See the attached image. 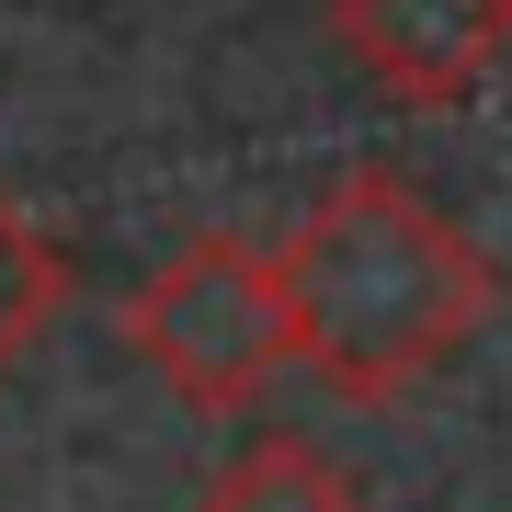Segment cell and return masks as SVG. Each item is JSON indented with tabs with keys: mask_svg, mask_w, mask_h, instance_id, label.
Masks as SVG:
<instances>
[{
	"mask_svg": "<svg viewBox=\"0 0 512 512\" xmlns=\"http://www.w3.org/2000/svg\"><path fill=\"white\" fill-rule=\"evenodd\" d=\"M330 46L353 57V80L410 114H444L490 92L512 46V0H330Z\"/></svg>",
	"mask_w": 512,
	"mask_h": 512,
	"instance_id": "obj_3",
	"label": "cell"
},
{
	"mask_svg": "<svg viewBox=\"0 0 512 512\" xmlns=\"http://www.w3.org/2000/svg\"><path fill=\"white\" fill-rule=\"evenodd\" d=\"M69 308V251L46 239V217L0 183V376L46 342V319Z\"/></svg>",
	"mask_w": 512,
	"mask_h": 512,
	"instance_id": "obj_5",
	"label": "cell"
},
{
	"mask_svg": "<svg viewBox=\"0 0 512 512\" xmlns=\"http://www.w3.org/2000/svg\"><path fill=\"white\" fill-rule=\"evenodd\" d=\"M194 512H365V490L342 478V456L274 433V444H251V456H228L217 478H205Z\"/></svg>",
	"mask_w": 512,
	"mask_h": 512,
	"instance_id": "obj_4",
	"label": "cell"
},
{
	"mask_svg": "<svg viewBox=\"0 0 512 512\" xmlns=\"http://www.w3.org/2000/svg\"><path fill=\"white\" fill-rule=\"evenodd\" d=\"M126 342L137 365L171 387L183 410H251L262 387L296 365V308H285V262L239 228H205L126 296Z\"/></svg>",
	"mask_w": 512,
	"mask_h": 512,
	"instance_id": "obj_2",
	"label": "cell"
},
{
	"mask_svg": "<svg viewBox=\"0 0 512 512\" xmlns=\"http://www.w3.org/2000/svg\"><path fill=\"white\" fill-rule=\"evenodd\" d=\"M285 308H296V365H308L330 399L376 410L410 399L433 365L490 330L501 308V262L444 217L421 183L399 171H342L308 217L285 228Z\"/></svg>",
	"mask_w": 512,
	"mask_h": 512,
	"instance_id": "obj_1",
	"label": "cell"
}]
</instances>
